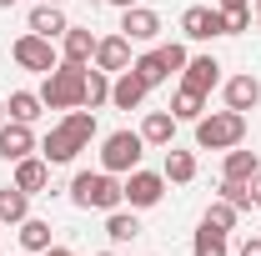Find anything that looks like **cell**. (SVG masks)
<instances>
[{
	"instance_id": "cell-41",
	"label": "cell",
	"mask_w": 261,
	"mask_h": 256,
	"mask_svg": "<svg viewBox=\"0 0 261 256\" xmlns=\"http://www.w3.org/2000/svg\"><path fill=\"white\" fill-rule=\"evenodd\" d=\"M10 5H15V0H0V10H10Z\"/></svg>"
},
{
	"instance_id": "cell-3",
	"label": "cell",
	"mask_w": 261,
	"mask_h": 256,
	"mask_svg": "<svg viewBox=\"0 0 261 256\" xmlns=\"http://www.w3.org/2000/svg\"><path fill=\"white\" fill-rule=\"evenodd\" d=\"M246 141V116L241 111H206L196 121V146L201 151H231Z\"/></svg>"
},
{
	"instance_id": "cell-30",
	"label": "cell",
	"mask_w": 261,
	"mask_h": 256,
	"mask_svg": "<svg viewBox=\"0 0 261 256\" xmlns=\"http://www.w3.org/2000/svg\"><path fill=\"white\" fill-rule=\"evenodd\" d=\"M20 246H25V251H45V246H50V221L25 216V221H20Z\"/></svg>"
},
{
	"instance_id": "cell-13",
	"label": "cell",
	"mask_w": 261,
	"mask_h": 256,
	"mask_svg": "<svg viewBox=\"0 0 261 256\" xmlns=\"http://www.w3.org/2000/svg\"><path fill=\"white\" fill-rule=\"evenodd\" d=\"M146 96H151V86H146L136 70H121V75L111 81V106H116V111H141Z\"/></svg>"
},
{
	"instance_id": "cell-43",
	"label": "cell",
	"mask_w": 261,
	"mask_h": 256,
	"mask_svg": "<svg viewBox=\"0 0 261 256\" xmlns=\"http://www.w3.org/2000/svg\"><path fill=\"white\" fill-rule=\"evenodd\" d=\"M96 256H116V251H96Z\"/></svg>"
},
{
	"instance_id": "cell-5",
	"label": "cell",
	"mask_w": 261,
	"mask_h": 256,
	"mask_svg": "<svg viewBox=\"0 0 261 256\" xmlns=\"http://www.w3.org/2000/svg\"><path fill=\"white\" fill-rule=\"evenodd\" d=\"M10 61L20 65V70H35V75H50L56 65H61V56H56V40H45V35L25 31L15 45H10Z\"/></svg>"
},
{
	"instance_id": "cell-26",
	"label": "cell",
	"mask_w": 261,
	"mask_h": 256,
	"mask_svg": "<svg viewBox=\"0 0 261 256\" xmlns=\"http://www.w3.org/2000/svg\"><path fill=\"white\" fill-rule=\"evenodd\" d=\"M65 131H70V136H75V141H81V146H91V141H96V111H86V106H75V111H65V121H61Z\"/></svg>"
},
{
	"instance_id": "cell-2",
	"label": "cell",
	"mask_w": 261,
	"mask_h": 256,
	"mask_svg": "<svg viewBox=\"0 0 261 256\" xmlns=\"http://www.w3.org/2000/svg\"><path fill=\"white\" fill-rule=\"evenodd\" d=\"M40 100H45V111H75V106H86V65L61 61L50 75H45Z\"/></svg>"
},
{
	"instance_id": "cell-25",
	"label": "cell",
	"mask_w": 261,
	"mask_h": 256,
	"mask_svg": "<svg viewBox=\"0 0 261 256\" xmlns=\"http://www.w3.org/2000/svg\"><path fill=\"white\" fill-rule=\"evenodd\" d=\"M130 70H136V75H141L151 91L171 81V70H166V61H161V45H156V50H146V56H136V61H130Z\"/></svg>"
},
{
	"instance_id": "cell-36",
	"label": "cell",
	"mask_w": 261,
	"mask_h": 256,
	"mask_svg": "<svg viewBox=\"0 0 261 256\" xmlns=\"http://www.w3.org/2000/svg\"><path fill=\"white\" fill-rule=\"evenodd\" d=\"M40 256H75V251H70V246H45Z\"/></svg>"
},
{
	"instance_id": "cell-16",
	"label": "cell",
	"mask_w": 261,
	"mask_h": 256,
	"mask_svg": "<svg viewBox=\"0 0 261 256\" xmlns=\"http://www.w3.org/2000/svg\"><path fill=\"white\" fill-rule=\"evenodd\" d=\"M15 186H20L25 196L45 191V186H50V161H45V156H25V161H15Z\"/></svg>"
},
{
	"instance_id": "cell-20",
	"label": "cell",
	"mask_w": 261,
	"mask_h": 256,
	"mask_svg": "<svg viewBox=\"0 0 261 256\" xmlns=\"http://www.w3.org/2000/svg\"><path fill=\"white\" fill-rule=\"evenodd\" d=\"M256 171H261V156L256 151H241V146H231L226 161H221V176H226V181H246V186H251Z\"/></svg>"
},
{
	"instance_id": "cell-11",
	"label": "cell",
	"mask_w": 261,
	"mask_h": 256,
	"mask_svg": "<svg viewBox=\"0 0 261 256\" xmlns=\"http://www.w3.org/2000/svg\"><path fill=\"white\" fill-rule=\"evenodd\" d=\"M181 86H191V91H201V96H211V91L221 86V61H216V56H191L186 70H181Z\"/></svg>"
},
{
	"instance_id": "cell-32",
	"label": "cell",
	"mask_w": 261,
	"mask_h": 256,
	"mask_svg": "<svg viewBox=\"0 0 261 256\" xmlns=\"http://www.w3.org/2000/svg\"><path fill=\"white\" fill-rule=\"evenodd\" d=\"M161 61H166V70H171V75H181V70H186V61H191V50H186L181 40H166V45H161Z\"/></svg>"
},
{
	"instance_id": "cell-28",
	"label": "cell",
	"mask_w": 261,
	"mask_h": 256,
	"mask_svg": "<svg viewBox=\"0 0 261 256\" xmlns=\"http://www.w3.org/2000/svg\"><path fill=\"white\" fill-rule=\"evenodd\" d=\"M236 221H241V211H236L231 201H221V196H216V201L206 206V216H201V226H211V231H236Z\"/></svg>"
},
{
	"instance_id": "cell-12",
	"label": "cell",
	"mask_w": 261,
	"mask_h": 256,
	"mask_svg": "<svg viewBox=\"0 0 261 256\" xmlns=\"http://www.w3.org/2000/svg\"><path fill=\"white\" fill-rule=\"evenodd\" d=\"M96 40H100V35H91V25H65V35H61V61L91 65V61H96Z\"/></svg>"
},
{
	"instance_id": "cell-15",
	"label": "cell",
	"mask_w": 261,
	"mask_h": 256,
	"mask_svg": "<svg viewBox=\"0 0 261 256\" xmlns=\"http://www.w3.org/2000/svg\"><path fill=\"white\" fill-rule=\"evenodd\" d=\"M81 151H86V146H81V141H75V136H70L65 126H50V136L40 141V156L50 161V166H70V161L81 156Z\"/></svg>"
},
{
	"instance_id": "cell-7",
	"label": "cell",
	"mask_w": 261,
	"mask_h": 256,
	"mask_svg": "<svg viewBox=\"0 0 261 256\" xmlns=\"http://www.w3.org/2000/svg\"><path fill=\"white\" fill-rule=\"evenodd\" d=\"M181 35L186 40H216V35H226L221 31V10L216 5H186L181 10Z\"/></svg>"
},
{
	"instance_id": "cell-23",
	"label": "cell",
	"mask_w": 261,
	"mask_h": 256,
	"mask_svg": "<svg viewBox=\"0 0 261 256\" xmlns=\"http://www.w3.org/2000/svg\"><path fill=\"white\" fill-rule=\"evenodd\" d=\"M106 236H111L116 246H126V241H136V236H141V221H136V211H126V206L106 211Z\"/></svg>"
},
{
	"instance_id": "cell-33",
	"label": "cell",
	"mask_w": 261,
	"mask_h": 256,
	"mask_svg": "<svg viewBox=\"0 0 261 256\" xmlns=\"http://www.w3.org/2000/svg\"><path fill=\"white\" fill-rule=\"evenodd\" d=\"M221 31H226V35H241V31H251V5L221 10Z\"/></svg>"
},
{
	"instance_id": "cell-6",
	"label": "cell",
	"mask_w": 261,
	"mask_h": 256,
	"mask_svg": "<svg viewBox=\"0 0 261 256\" xmlns=\"http://www.w3.org/2000/svg\"><path fill=\"white\" fill-rule=\"evenodd\" d=\"M121 191H126V206H130V211H151V206H161V196H166V176H161V171L136 166V171H126Z\"/></svg>"
},
{
	"instance_id": "cell-35",
	"label": "cell",
	"mask_w": 261,
	"mask_h": 256,
	"mask_svg": "<svg viewBox=\"0 0 261 256\" xmlns=\"http://www.w3.org/2000/svg\"><path fill=\"white\" fill-rule=\"evenodd\" d=\"M251 206H261V171L251 176Z\"/></svg>"
},
{
	"instance_id": "cell-18",
	"label": "cell",
	"mask_w": 261,
	"mask_h": 256,
	"mask_svg": "<svg viewBox=\"0 0 261 256\" xmlns=\"http://www.w3.org/2000/svg\"><path fill=\"white\" fill-rule=\"evenodd\" d=\"M161 176H166V186H191V181H196V156H191V151H176V146H166Z\"/></svg>"
},
{
	"instance_id": "cell-40",
	"label": "cell",
	"mask_w": 261,
	"mask_h": 256,
	"mask_svg": "<svg viewBox=\"0 0 261 256\" xmlns=\"http://www.w3.org/2000/svg\"><path fill=\"white\" fill-rule=\"evenodd\" d=\"M111 5H121V10H130V5H136V0H111Z\"/></svg>"
},
{
	"instance_id": "cell-29",
	"label": "cell",
	"mask_w": 261,
	"mask_h": 256,
	"mask_svg": "<svg viewBox=\"0 0 261 256\" xmlns=\"http://www.w3.org/2000/svg\"><path fill=\"white\" fill-rule=\"evenodd\" d=\"M191 256H231L226 231H211V226H201V231L191 236Z\"/></svg>"
},
{
	"instance_id": "cell-9",
	"label": "cell",
	"mask_w": 261,
	"mask_h": 256,
	"mask_svg": "<svg viewBox=\"0 0 261 256\" xmlns=\"http://www.w3.org/2000/svg\"><path fill=\"white\" fill-rule=\"evenodd\" d=\"M121 35H126L130 45H151L161 35V15L146 10V5H130V10H121Z\"/></svg>"
},
{
	"instance_id": "cell-10",
	"label": "cell",
	"mask_w": 261,
	"mask_h": 256,
	"mask_svg": "<svg viewBox=\"0 0 261 256\" xmlns=\"http://www.w3.org/2000/svg\"><path fill=\"white\" fill-rule=\"evenodd\" d=\"M31 151H40V146H35V131L25 126V121H5V126H0V161L15 166V161L31 156Z\"/></svg>"
},
{
	"instance_id": "cell-1",
	"label": "cell",
	"mask_w": 261,
	"mask_h": 256,
	"mask_svg": "<svg viewBox=\"0 0 261 256\" xmlns=\"http://www.w3.org/2000/svg\"><path fill=\"white\" fill-rule=\"evenodd\" d=\"M70 201L81 211H116V206H126V191H121V176H111V171H81L70 181Z\"/></svg>"
},
{
	"instance_id": "cell-24",
	"label": "cell",
	"mask_w": 261,
	"mask_h": 256,
	"mask_svg": "<svg viewBox=\"0 0 261 256\" xmlns=\"http://www.w3.org/2000/svg\"><path fill=\"white\" fill-rule=\"evenodd\" d=\"M171 116L196 126V121L206 116V96H201V91H191V86H176V96H171Z\"/></svg>"
},
{
	"instance_id": "cell-22",
	"label": "cell",
	"mask_w": 261,
	"mask_h": 256,
	"mask_svg": "<svg viewBox=\"0 0 261 256\" xmlns=\"http://www.w3.org/2000/svg\"><path fill=\"white\" fill-rule=\"evenodd\" d=\"M5 111H10V121H25V126H35V121H40V111H45V100H40V91H10Z\"/></svg>"
},
{
	"instance_id": "cell-19",
	"label": "cell",
	"mask_w": 261,
	"mask_h": 256,
	"mask_svg": "<svg viewBox=\"0 0 261 256\" xmlns=\"http://www.w3.org/2000/svg\"><path fill=\"white\" fill-rule=\"evenodd\" d=\"M65 25H70V20H65L61 5H45V0H35V10H31V31H35V35H45V40H61Z\"/></svg>"
},
{
	"instance_id": "cell-34",
	"label": "cell",
	"mask_w": 261,
	"mask_h": 256,
	"mask_svg": "<svg viewBox=\"0 0 261 256\" xmlns=\"http://www.w3.org/2000/svg\"><path fill=\"white\" fill-rule=\"evenodd\" d=\"M236 256H261V236H246V241L236 246Z\"/></svg>"
},
{
	"instance_id": "cell-14",
	"label": "cell",
	"mask_w": 261,
	"mask_h": 256,
	"mask_svg": "<svg viewBox=\"0 0 261 256\" xmlns=\"http://www.w3.org/2000/svg\"><path fill=\"white\" fill-rule=\"evenodd\" d=\"M221 96H226V111H241V116H246V111L261 100V81L251 75V70H241V75H231L226 86H221Z\"/></svg>"
},
{
	"instance_id": "cell-27",
	"label": "cell",
	"mask_w": 261,
	"mask_h": 256,
	"mask_svg": "<svg viewBox=\"0 0 261 256\" xmlns=\"http://www.w3.org/2000/svg\"><path fill=\"white\" fill-rule=\"evenodd\" d=\"M100 106H111V75L86 65V111H100Z\"/></svg>"
},
{
	"instance_id": "cell-38",
	"label": "cell",
	"mask_w": 261,
	"mask_h": 256,
	"mask_svg": "<svg viewBox=\"0 0 261 256\" xmlns=\"http://www.w3.org/2000/svg\"><path fill=\"white\" fill-rule=\"evenodd\" d=\"M251 20H256V31H261V0H256V10H251Z\"/></svg>"
},
{
	"instance_id": "cell-8",
	"label": "cell",
	"mask_w": 261,
	"mask_h": 256,
	"mask_svg": "<svg viewBox=\"0 0 261 256\" xmlns=\"http://www.w3.org/2000/svg\"><path fill=\"white\" fill-rule=\"evenodd\" d=\"M130 61H136V56H130V40L121 31L116 35H100L96 40V70H106V75H121V70H130Z\"/></svg>"
},
{
	"instance_id": "cell-39",
	"label": "cell",
	"mask_w": 261,
	"mask_h": 256,
	"mask_svg": "<svg viewBox=\"0 0 261 256\" xmlns=\"http://www.w3.org/2000/svg\"><path fill=\"white\" fill-rule=\"evenodd\" d=\"M5 121H10V111H5V100H0V126H5Z\"/></svg>"
},
{
	"instance_id": "cell-21",
	"label": "cell",
	"mask_w": 261,
	"mask_h": 256,
	"mask_svg": "<svg viewBox=\"0 0 261 256\" xmlns=\"http://www.w3.org/2000/svg\"><path fill=\"white\" fill-rule=\"evenodd\" d=\"M25 216H31V196L20 191L15 181H10V186H0V221H5V226H20Z\"/></svg>"
},
{
	"instance_id": "cell-37",
	"label": "cell",
	"mask_w": 261,
	"mask_h": 256,
	"mask_svg": "<svg viewBox=\"0 0 261 256\" xmlns=\"http://www.w3.org/2000/svg\"><path fill=\"white\" fill-rule=\"evenodd\" d=\"M236 5H251V0H216V10H236Z\"/></svg>"
},
{
	"instance_id": "cell-17",
	"label": "cell",
	"mask_w": 261,
	"mask_h": 256,
	"mask_svg": "<svg viewBox=\"0 0 261 256\" xmlns=\"http://www.w3.org/2000/svg\"><path fill=\"white\" fill-rule=\"evenodd\" d=\"M176 126H181V121H176L171 111H146L141 141H146V146H171V141H176Z\"/></svg>"
},
{
	"instance_id": "cell-31",
	"label": "cell",
	"mask_w": 261,
	"mask_h": 256,
	"mask_svg": "<svg viewBox=\"0 0 261 256\" xmlns=\"http://www.w3.org/2000/svg\"><path fill=\"white\" fill-rule=\"evenodd\" d=\"M216 196H221V201H231L236 211H251V186H246V181H226V176H221Z\"/></svg>"
},
{
	"instance_id": "cell-42",
	"label": "cell",
	"mask_w": 261,
	"mask_h": 256,
	"mask_svg": "<svg viewBox=\"0 0 261 256\" xmlns=\"http://www.w3.org/2000/svg\"><path fill=\"white\" fill-rule=\"evenodd\" d=\"M45 5H65V0H45Z\"/></svg>"
},
{
	"instance_id": "cell-44",
	"label": "cell",
	"mask_w": 261,
	"mask_h": 256,
	"mask_svg": "<svg viewBox=\"0 0 261 256\" xmlns=\"http://www.w3.org/2000/svg\"><path fill=\"white\" fill-rule=\"evenodd\" d=\"M0 236H5V221H0Z\"/></svg>"
},
{
	"instance_id": "cell-4",
	"label": "cell",
	"mask_w": 261,
	"mask_h": 256,
	"mask_svg": "<svg viewBox=\"0 0 261 256\" xmlns=\"http://www.w3.org/2000/svg\"><path fill=\"white\" fill-rule=\"evenodd\" d=\"M146 156V141H141V131H111L106 141H100V171H111V176H126L136 171Z\"/></svg>"
}]
</instances>
